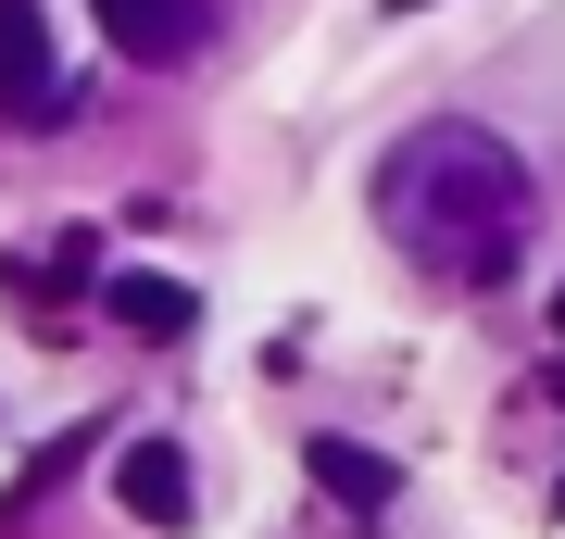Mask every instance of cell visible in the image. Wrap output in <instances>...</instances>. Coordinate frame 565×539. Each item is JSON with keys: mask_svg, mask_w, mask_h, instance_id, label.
Listing matches in <instances>:
<instances>
[{"mask_svg": "<svg viewBox=\"0 0 565 539\" xmlns=\"http://www.w3.org/2000/svg\"><path fill=\"white\" fill-rule=\"evenodd\" d=\"M0 114H25V126L76 114V88L51 76V13H39V0H0Z\"/></svg>", "mask_w": 565, "mask_h": 539, "instance_id": "6da1fadb", "label": "cell"}, {"mask_svg": "<svg viewBox=\"0 0 565 539\" xmlns=\"http://www.w3.org/2000/svg\"><path fill=\"white\" fill-rule=\"evenodd\" d=\"M88 13H102V39H114L126 63H189V51L214 39L202 0H88Z\"/></svg>", "mask_w": 565, "mask_h": 539, "instance_id": "7a4b0ae2", "label": "cell"}, {"mask_svg": "<svg viewBox=\"0 0 565 539\" xmlns=\"http://www.w3.org/2000/svg\"><path fill=\"white\" fill-rule=\"evenodd\" d=\"M114 502H126L139 527H189V452H177V440H126V452H114Z\"/></svg>", "mask_w": 565, "mask_h": 539, "instance_id": "3957f363", "label": "cell"}, {"mask_svg": "<svg viewBox=\"0 0 565 539\" xmlns=\"http://www.w3.org/2000/svg\"><path fill=\"white\" fill-rule=\"evenodd\" d=\"M302 477L340 502V515H390V489H403V464L364 452V440H302Z\"/></svg>", "mask_w": 565, "mask_h": 539, "instance_id": "277c9868", "label": "cell"}, {"mask_svg": "<svg viewBox=\"0 0 565 539\" xmlns=\"http://www.w3.org/2000/svg\"><path fill=\"white\" fill-rule=\"evenodd\" d=\"M102 314L139 326V339H189L202 326V301H189V277H151V263H126V277H102Z\"/></svg>", "mask_w": 565, "mask_h": 539, "instance_id": "5b68a950", "label": "cell"}, {"mask_svg": "<svg viewBox=\"0 0 565 539\" xmlns=\"http://www.w3.org/2000/svg\"><path fill=\"white\" fill-rule=\"evenodd\" d=\"M76 452H88V440H51V452H39V464H25V477H13V489H0V539H13L25 515H39V502H51L63 477H76Z\"/></svg>", "mask_w": 565, "mask_h": 539, "instance_id": "8992f818", "label": "cell"}, {"mask_svg": "<svg viewBox=\"0 0 565 539\" xmlns=\"http://www.w3.org/2000/svg\"><path fill=\"white\" fill-rule=\"evenodd\" d=\"M553 339H565V301H553ZM553 401H565V352H553Z\"/></svg>", "mask_w": 565, "mask_h": 539, "instance_id": "52a82bcc", "label": "cell"}]
</instances>
